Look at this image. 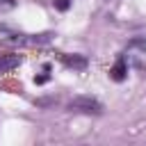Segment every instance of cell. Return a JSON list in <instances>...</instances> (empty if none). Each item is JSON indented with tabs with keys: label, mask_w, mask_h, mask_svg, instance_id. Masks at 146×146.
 Wrapping results in <instances>:
<instances>
[{
	"label": "cell",
	"mask_w": 146,
	"mask_h": 146,
	"mask_svg": "<svg viewBox=\"0 0 146 146\" xmlns=\"http://www.w3.org/2000/svg\"><path fill=\"white\" fill-rule=\"evenodd\" d=\"M21 62H23V57H21V55H16V52L0 55V75H2V73H9V71H11V68H16Z\"/></svg>",
	"instance_id": "cell-2"
},
{
	"label": "cell",
	"mask_w": 146,
	"mask_h": 146,
	"mask_svg": "<svg viewBox=\"0 0 146 146\" xmlns=\"http://www.w3.org/2000/svg\"><path fill=\"white\" fill-rule=\"evenodd\" d=\"M52 7L59 9V11H66L71 7V0H52Z\"/></svg>",
	"instance_id": "cell-6"
},
{
	"label": "cell",
	"mask_w": 146,
	"mask_h": 146,
	"mask_svg": "<svg viewBox=\"0 0 146 146\" xmlns=\"http://www.w3.org/2000/svg\"><path fill=\"white\" fill-rule=\"evenodd\" d=\"M50 80V75L48 73H41V75H34V84H46Z\"/></svg>",
	"instance_id": "cell-7"
},
{
	"label": "cell",
	"mask_w": 146,
	"mask_h": 146,
	"mask_svg": "<svg viewBox=\"0 0 146 146\" xmlns=\"http://www.w3.org/2000/svg\"><path fill=\"white\" fill-rule=\"evenodd\" d=\"M59 59H62V64L68 66V68H78V71L87 68V57H84V55H59Z\"/></svg>",
	"instance_id": "cell-3"
},
{
	"label": "cell",
	"mask_w": 146,
	"mask_h": 146,
	"mask_svg": "<svg viewBox=\"0 0 146 146\" xmlns=\"http://www.w3.org/2000/svg\"><path fill=\"white\" fill-rule=\"evenodd\" d=\"M68 110L84 112V114H100L103 112V105L96 98H91V96H75V98H71Z\"/></svg>",
	"instance_id": "cell-1"
},
{
	"label": "cell",
	"mask_w": 146,
	"mask_h": 146,
	"mask_svg": "<svg viewBox=\"0 0 146 146\" xmlns=\"http://www.w3.org/2000/svg\"><path fill=\"white\" fill-rule=\"evenodd\" d=\"M110 78H112L114 82H123V80L128 78V64H125V59H123V57H119V59H116V64L110 68Z\"/></svg>",
	"instance_id": "cell-4"
},
{
	"label": "cell",
	"mask_w": 146,
	"mask_h": 146,
	"mask_svg": "<svg viewBox=\"0 0 146 146\" xmlns=\"http://www.w3.org/2000/svg\"><path fill=\"white\" fill-rule=\"evenodd\" d=\"M16 7V0H0V14H5V11H11Z\"/></svg>",
	"instance_id": "cell-5"
}]
</instances>
